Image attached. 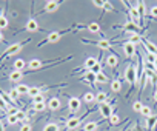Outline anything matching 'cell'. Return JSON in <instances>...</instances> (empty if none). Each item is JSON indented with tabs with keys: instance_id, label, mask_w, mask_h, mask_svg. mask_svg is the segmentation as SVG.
<instances>
[{
	"instance_id": "6da1fadb",
	"label": "cell",
	"mask_w": 157,
	"mask_h": 131,
	"mask_svg": "<svg viewBox=\"0 0 157 131\" xmlns=\"http://www.w3.org/2000/svg\"><path fill=\"white\" fill-rule=\"evenodd\" d=\"M85 28H88V25H77L75 28H68V29H60V31H52V33H49L48 36H46V39L45 40H42L39 45H37V48H42V46H45V45H48V43H56V42H59L65 34H69V33H77V31H80V29H85Z\"/></svg>"
},
{
	"instance_id": "7a4b0ae2",
	"label": "cell",
	"mask_w": 157,
	"mask_h": 131,
	"mask_svg": "<svg viewBox=\"0 0 157 131\" xmlns=\"http://www.w3.org/2000/svg\"><path fill=\"white\" fill-rule=\"evenodd\" d=\"M137 79H139V73H137V67L134 63H128V68L125 71V80L129 83V91H128V96L134 91L136 88V83H137Z\"/></svg>"
},
{
	"instance_id": "3957f363",
	"label": "cell",
	"mask_w": 157,
	"mask_h": 131,
	"mask_svg": "<svg viewBox=\"0 0 157 131\" xmlns=\"http://www.w3.org/2000/svg\"><path fill=\"white\" fill-rule=\"evenodd\" d=\"M29 40H25V42H16V43H13V45H10L5 51H3V54L0 56V62L2 60H5V59H8V57H11V56H14V54H17L26 43H28Z\"/></svg>"
},
{
	"instance_id": "277c9868",
	"label": "cell",
	"mask_w": 157,
	"mask_h": 131,
	"mask_svg": "<svg viewBox=\"0 0 157 131\" xmlns=\"http://www.w3.org/2000/svg\"><path fill=\"white\" fill-rule=\"evenodd\" d=\"M126 8H128V16H129V20L134 23V25H137L139 28H142L140 26V16H139V11H137V8H136V5H131L129 2H122Z\"/></svg>"
},
{
	"instance_id": "5b68a950",
	"label": "cell",
	"mask_w": 157,
	"mask_h": 131,
	"mask_svg": "<svg viewBox=\"0 0 157 131\" xmlns=\"http://www.w3.org/2000/svg\"><path fill=\"white\" fill-rule=\"evenodd\" d=\"M82 43H90V45H94L100 49H105V51H113V45L109 40L103 39V40H88V39H82ZM114 52V51H113Z\"/></svg>"
},
{
	"instance_id": "8992f818",
	"label": "cell",
	"mask_w": 157,
	"mask_h": 131,
	"mask_svg": "<svg viewBox=\"0 0 157 131\" xmlns=\"http://www.w3.org/2000/svg\"><path fill=\"white\" fill-rule=\"evenodd\" d=\"M122 49H123L125 57H126L128 60L132 59L134 56H137V46L132 45L131 42H123V43H122Z\"/></svg>"
},
{
	"instance_id": "52a82bcc",
	"label": "cell",
	"mask_w": 157,
	"mask_h": 131,
	"mask_svg": "<svg viewBox=\"0 0 157 131\" xmlns=\"http://www.w3.org/2000/svg\"><path fill=\"white\" fill-rule=\"evenodd\" d=\"M60 3H62V2H59V0H49V2H46V3H45L43 10H40V11H39V14H45V13H54V11H57V10H59Z\"/></svg>"
},
{
	"instance_id": "ba28073f",
	"label": "cell",
	"mask_w": 157,
	"mask_h": 131,
	"mask_svg": "<svg viewBox=\"0 0 157 131\" xmlns=\"http://www.w3.org/2000/svg\"><path fill=\"white\" fill-rule=\"evenodd\" d=\"M99 113H100V116L103 117V119H109L114 113H113V106H111V103H108V102H105V103H99Z\"/></svg>"
},
{
	"instance_id": "9c48e42d",
	"label": "cell",
	"mask_w": 157,
	"mask_h": 131,
	"mask_svg": "<svg viewBox=\"0 0 157 131\" xmlns=\"http://www.w3.org/2000/svg\"><path fill=\"white\" fill-rule=\"evenodd\" d=\"M136 8H137V11H139V16H140V26L143 28L145 26V14H146V6H145V2L143 0H139L137 2V5H136ZM145 29V28H143Z\"/></svg>"
},
{
	"instance_id": "30bf717a",
	"label": "cell",
	"mask_w": 157,
	"mask_h": 131,
	"mask_svg": "<svg viewBox=\"0 0 157 131\" xmlns=\"http://www.w3.org/2000/svg\"><path fill=\"white\" fill-rule=\"evenodd\" d=\"M80 105H82V102L78 100L77 97H71V96H68V106H69V111H71L72 114L80 110Z\"/></svg>"
},
{
	"instance_id": "8fae6325",
	"label": "cell",
	"mask_w": 157,
	"mask_h": 131,
	"mask_svg": "<svg viewBox=\"0 0 157 131\" xmlns=\"http://www.w3.org/2000/svg\"><path fill=\"white\" fill-rule=\"evenodd\" d=\"M46 106H48L49 111H59L60 106H62V102H60L59 97H49L46 100Z\"/></svg>"
},
{
	"instance_id": "7c38bea8",
	"label": "cell",
	"mask_w": 157,
	"mask_h": 131,
	"mask_svg": "<svg viewBox=\"0 0 157 131\" xmlns=\"http://www.w3.org/2000/svg\"><path fill=\"white\" fill-rule=\"evenodd\" d=\"M142 45L145 46V51H148V52H152L154 56H157V46L152 43V42H149L148 39H142Z\"/></svg>"
},
{
	"instance_id": "4fadbf2b",
	"label": "cell",
	"mask_w": 157,
	"mask_h": 131,
	"mask_svg": "<svg viewBox=\"0 0 157 131\" xmlns=\"http://www.w3.org/2000/svg\"><path fill=\"white\" fill-rule=\"evenodd\" d=\"M23 31H29V33H34V31H39V22L36 20V19H29L28 22H26V26L23 28Z\"/></svg>"
},
{
	"instance_id": "5bb4252c",
	"label": "cell",
	"mask_w": 157,
	"mask_h": 131,
	"mask_svg": "<svg viewBox=\"0 0 157 131\" xmlns=\"http://www.w3.org/2000/svg\"><path fill=\"white\" fill-rule=\"evenodd\" d=\"M28 68H29L31 71L42 70V68H43V62H42V60H39V59H33V60H29V62H28Z\"/></svg>"
},
{
	"instance_id": "9a60e30c",
	"label": "cell",
	"mask_w": 157,
	"mask_h": 131,
	"mask_svg": "<svg viewBox=\"0 0 157 131\" xmlns=\"http://www.w3.org/2000/svg\"><path fill=\"white\" fill-rule=\"evenodd\" d=\"M97 63H99V59H96V57H88V59L85 60V63H83V68L88 70V71H91Z\"/></svg>"
},
{
	"instance_id": "2e32d148",
	"label": "cell",
	"mask_w": 157,
	"mask_h": 131,
	"mask_svg": "<svg viewBox=\"0 0 157 131\" xmlns=\"http://www.w3.org/2000/svg\"><path fill=\"white\" fill-rule=\"evenodd\" d=\"M100 123V120H94V122H86L78 131H96L97 129V125Z\"/></svg>"
},
{
	"instance_id": "e0dca14e",
	"label": "cell",
	"mask_w": 157,
	"mask_h": 131,
	"mask_svg": "<svg viewBox=\"0 0 157 131\" xmlns=\"http://www.w3.org/2000/svg\"><path fill=\"white\" fill-rule=\"evenodd\" d=\"M28 67V63L23 60V59H17V60H14V71H25V68Z\"/></svg>"
},
{
	"instance_id": "ac0fdd59",
	"label": "cell",
	"mask_w": 157,
	"mask_h": 131,
	"mask_svg": "<svg viewBox=\"0 0 157 131\" xmlns=\"http://www.w3.org/2000/svg\"><path fill=\"white\" fill-rule=\"evenodd\" d=\"M106 65L109 68H117V65H119V57L116 54H111L106 57Z\"/></svg>"
},
{
	"instance_id": "d6986e66",
	"label": "cell",
	"mask_w": 157,
	"mask_h": 131,
	"mask_svg": "<svg viewBox=\"0 0 157 131\" xmlns=\"http://www.w3.org/2000/svg\"><path fill=\"white\" fill-rule=\"evenodd\" d=\"M155 125H157V114H152L149 119H146L148 131H155Z\"/></svg>"
},
{
	"instance_id": "ffe728a7",
	"label": "cell",
	"mask_w": 157,
	"mask_h": 131,
	"mask_svg": "<svg viewBox=\"0 0 157 131\" xmlns=\"http://www.w3.org/2000/svg\"><path fill=\"white\" fill-rule=\"evenodd\" d=\"M40 94H43V90H42V88H39V87H29L28 96H29L31 99H36V97L40 96Z\"/></svg>"
},
{
	"instance_id": "44dd1931",
	"label": "cell",
	"mask_w": 157,
	"mask_h": 131,
	"mask_svg": "<svg viewBox=\"0 0 157 131\" xmlns=\"http://www.w3.org/2000/svg\"><path fill=\"white\" fill-rule=\"evenodd\" d=\"M23 76H25V73H22V71H14V70H13V73L10 74V80H11V82H20Z\"/></svg>"
},
{
	"instance_id": "7402d4cb",
	"label": "cell",
	"mask_w": 157,
	"mask_h": 131,
	"mask_svg": "<svg viewBox=\"0 0 157 131\" xmlns=\"http://www.w3.org/2000/svg\"><path fill=\"white\" fill-rule=\"evenodd\" d=\"M109 85H111V90H113L114 93H119V91L122 90V80H120V79H113Z\"/></svg>"
},
{
	"instance_id": "603a6c76",
	"label": "cell",
	"mask_w": 157,
	"mask_h": 131,
	"mask_svg": "<svg viewBox=\"0 0 157 131\" xmlns=\"http://www.w3.org/2000/svg\"><path fill=\"white\" fill-rule=\"evenodd\" d=\"M83 102H85L86 105H93V103H96V94H94V93H85V96H83Z\"/></svg>"
},
{
	"instance_id": "cb8c5ba5",
	"label": "cell",
	"mask_w": 157,
	"mask_h": 131,
	"mask_svg": "<svg viewBox=\"0 0 157 131\" xmlns=\"http://www.w3.org/2000/svg\"><path fill=\"white\" fill-rule=\"evenodd\" d=\"M106 99H108V94H106V93L99 91V93L96 94V103H105Z\"/></svg>"
},
{
	"instance_id": "d4e9b609",
	"label": "cell",
	"mask_w": 157,
	"mask_h": 131,
	"mask_svg": "<svg viewBox=\"0 0 157 131\" xmlns=\"http://www.w3.org/2000/svg\"><path fill=\"white\" fill-rule=\"evenodd\" d=\"M88 31L97 34V33H100V25L97 22H91V23H88Z\"/></svg>"
},
{
	"instance_id": "484cf974",
	"label": "cell",
	"mask_w": 157,
	"mask_h": 131,
	"mask_svg": "<svg viewBox=\"0 0 157 131\" xmlns=\"http://www.w3.org/2000/svg\"><path fill=\"white\" fill-rule=\"evenodd\" d=\"M17 91H19V94L22 96V94H28V91H29V87L28 85H25V83H19L17 87H14Z\"/></svg>"
},
{
	"instance_id": "4316f807",
	"label": "cell",
	"mask_w": 157,
	"mask_h": 131,
	"mask_svg": "<svg viewBox=\"0 0 157 131\" xmlns=\"http://www.w3.org/2000/svg\"><path fill=\"white\" fill-rule=\"evenodd\" d=\"M48 106H46V102H39V103H34V111L36 113H42L45 111Z\"/></svg>"
},
{
	"instance_id": "83f0119b",
	"label": "cell",
	"mask_w": 157,
	"mask_h": 131,
	"mask_svg": "<svg viewBox=\"0 0 157 131\" xmlns=\"http://www.w3.org/2000/svg\"><path fill=\"white\" fill-rule=\"evenodd\" d=\"M60 129V126L57 125V123H46L45 126H43V131H59Z\"/></svg>"
},
{
	"instance_id": "f1b7e54d",
	"label": "cell",
	"mask_w": 157,
	"mask_h": 131,
	"mask_svg": "<svg viewBox=\"0 0 157 131\" xmlns=\"http://www.w3.org/2000/svg\"><path fill=\"white\" fill-rule=\"evenodd\" d=\"M96 82H97V83H106V82H108V77L105 76V73H103V71H102V73H99V74L96 76Z\"/></svg>"
},
{
	"instance_id": "f546056e",
	"label": "cell",
	"mask_w": 157,
	"mask_h": 131,
	"mask_svg": "<svg viewBox=\"0 0 157 131\" xmlns=\"http://www.w3.org/2000/svg\"><path fill=\"white\" fill-rule=\"evenodd\" d=\"M8 94H10V97L13 99V102H14V103H16V102L19 100V97H20V94H19V91H17L16 88L10 90V93H8Z\"/></svg>"
},
{
	"instance_id": "4dcf8cb0",
	"label": "cell",
	"mask_w": 157,
	"mask_h": 131,
	"mask_svg": "<svg viewBox=\"0 0 157 131\" xmlns=\"http://www.w3.org/2000/svg\"><path fill=\"white\" fill-rule=\"evenodd\" d=\"M143 106H145V105H143V103H142L140 100H136V102L132 103V110H134L136 113H139V114L142 113V110H143Z\"/></svg>"
},
{
	"instance_id": "1f68e13d",
	"label": "cell",
	"mask_w": 157,
	"mask_h": 131,
	"mask_svg": "<svg viewBox=\"0 0 157 131\" xmlns=\"http://www.w3.org/2000/svg\"><path fill=\"white\" fill-rule=\"evenodd\" d=\"M19 111H20V110H19L17 106L11 105V106H8V108H6V111H5V113H6V116H16Z\"/></svg>"
},
{
	"instance_id": "d6a6232c",
	"label": "cell",
	"mask_w": 157,
	"mask_h": 131,
	"mask_svg": "<svg viewBox=\"0 0 157 131\" xmlns=\"http://www.w3.org/2000/svg\"><path fill=\"white\" fill-rule=\"evenodd\" d=\"M8 25H10L8 19L2 14V16H0V31H2V29H6V28H8Z\"/></svg>"
},
{
	"instance_id": "836d02e7",
	"label": "cell",
	"mask_w": 157,
	"mask_h": 131,
	"mask_svg": "<svg viewBox=\"0 0 157 131\" xmlns=\"http://www.w3.org/2000/svg\"><path fill=\"white\" fill-rule=\"evenodd\" d=\"M140 114H142V116H143V117H146V119H149V117H151V116H152V110H151V108H149V106H146V105H145V106H143V110H142V113H140Z\"/></svg>"
},
{
	"instance_id": "e575fe53",
	"label": "cell",
	"mask_w": 157,
	"mask_h": 131,
	"mask_svg": "<svg viewBox=\"0 0 157 131\" xmlns=\"http://www.w3.org/2000/svg\"><path fill=\"white\" fill-rule=\"evenodd\" d=\"M146 52V56H145V62H149V63H154L155 60H157V56H154L152 52H148V51H145Z\"/></svg>"
},
{
	"instance_id": "d590c367",
	"label": "cell",
	"mask_w": 157,
	"mask_h": 131,
	"mask_svg": "<svg viewBox=\"0 0 157 131\" xmlns=\"http://www.w3.org/2000/svg\"><path fill=\"white\" fill-rule=\"evenodd\" d=\"M17 119H19V122H26V120H28V114L20 110V111L17 113Z\"/></svg>"
},
{
	"instance_id": "8d00e7d4",
	"label": "cell",
	"mask_w": 157,
	"mask_h": 131,
	"mask_svg": "<svg viewBox=\"0 0 157 131\" xmlns=\"http://www.w3.org/2000/svg\"><path fill=\"white\" fill-rule=\"evenodd\" d=\"M6 119H8V123H10L11 126H14V125L19 122V119H17V114H16V116H6Z\"/></svg>"
},
{
	"instance_id": "74e56055",
	"label": "cell",
	"mask_w": 157,
	"mask_h": 131,
	"mask_svg": "<svg viewBox=\"0 0 157 131\" xmlns=\"http://www.w3.org/2000/svg\"><path fill=\"white\" fill-rule=\"evenodd\" d=\"M108 120H109V123H111L113 126H114V125H119V122H120V119H119V116H117V114H113Z\"/></svg>"
},
{
	"instance_id": "f35d334b",
	"label": "cell",
	"mask_w": 157,
	"mask_h": 131,
	"mask_svg": "<svg viewBox=\"0 0 157 131\" xmlns=\"http://www.w3.org/2000/svg\"><path fill=\"white\" fill-rule=\"evenodd\" d=\"M106 11H111V13H113V11H116V10H114V6L111 5V2H106V0H105V6H103V13H106Z\"/></svg>"
},
{
	"instance_id": "ab89813d",
	"label": "cell",
	"mask_w": 157,
	"mask_h": 131,
	"mask_svg": "<svg viewBox=\"0 0 157 131\" xmlns=\"http://www.w3.org/2000/svg\"><path fill=\"white\" fill-rule=\"evenodd\" d=\"M91 73H94L96 76H97L99 73H102V63H100V60H99V63L96 65V67H94V68L91 70Z\"/></svg>"
},
{
	"instance_id": "60d3db41",
	"label": "cell",
	"mask_w": 157,
	"mask_h": 131,
	"mask_svg": "<svg viewBox=\"0 0 157 131\" xmlns=\"http://www.w3.org/2000/svg\"><path fill=\"white\" fill-rule=\"evenodd\" d=\"M31 129H33L31 123H29V122H25V123L20 126V129H19V131H31Z\"/></svg>"
},
{
	"instance_id": "b9f144b4",
	"label": "cell",
	"mask_w": 157,
	"mask_h": 131,
	"mask_svg": "<svg viewBox=\"0 0 157 131\" xmlns=\"http://www.w3.org/2000/svg\"><path fill=\"white\" fill-rule=\"evenodd\" d=\"M94 6H97V8H102L103 10V6H105V0H94Z\"/></svg>"
},
{
	"instance_id": "7bdbcfd3",
	"label": "cell",
	"mask_w": 157,
	"mask_h": 131,
	"mask_svg": "<svg viewBox=\"0 0 157 131\" xmlns=\"http://www.w3.org/2000/svg\"><path fill=\"white\" fill-rule=\"evenodd\" d=\"M39 102H45V96H43V94H40V96H37L36 99H33V103H39Z\"/></svg>"
},
{
	"instance_id": "ee69618b",
	"label": "cell",
	"mask_w": 157,
	"mask_h": 131,
	"mask_svg": "<svg viewBox=\"0 0 157 131\" xmlns=\"http://www.w3.org/2000/svg\"><path fill=\"white\" fill-rule=\"evenodd\" d=\"M149 14H151L152 19H157V6H152L151 11H149Z\"/></svg>"
},
{
	"instance_id": "f6af8a7d",
	"label": "cell",
	"mask_w": 157,
	"mask_h": 131,
	"mask_svg": "<svg viewBox=\"0 0 157 131\" xmlns=\"http://www.w3.org/2000/svg\"><path fill=\"white\" fill-rule=\"evenodd\" d=\"M152 99H154V102H155V106H157V90H154V93H152Z\"/></svg>"
},
{
	"instance_id": "bcb514c9",
	"label": "cell",
	"mask_w": 157,
	"mask_h": 131,
	"mask_svg": "<svg viewBox=\"0 0 157 131\" xmlns=\"http://www.w3.org/2000/svg\"><path fill=\"white\" fill-rule=\"evenodd\" d=\"M0 131H5V126H3V122H2V119H0Z\"/></svg>"
},
{
	"instance_id": "7dc6e473",
	"label": "cell",
	"mask_w": 157,
	"mask_h": 131,
	"mask_svg": "<svg viewBox=\"0 0 157 131\" xmlns=\"http://www.w3.org/2000/svg\"><path fill=\"white\" fill-rule=\"evenodd\" d=\"M0 42H5V36H3L2 31H0Z\"/></svg>"
},
{
	"instance_id": "c3c4849f",
	"label": "cell",
	"mask_w": 157,
	"mask_h": 131,
	"mask_svg": "<svg viewBox=\"0 0 157 131\" xmlns=\"http://www.w3.org/2000/svg\"><path fill=\"white\" fill-rule=\"evenodd\" d=\"M154 65H155V68H157V60H155V62H154Z\"/></svg>"
},
{
	"instance_id": "681fc988",
	"label": "cell",
	"mask_w": 157,
	"mask_h": 131,
	"mask_svg": "<svg viewBox=\"0 0 157 131\" xmlns=\"http://www.w3.org/2000/svg\"><path fill=\"white\" fill-rule=\"evenodd\" d=\"M123 131H125V129H123Z\"/></svg>"
}]
</instances>
